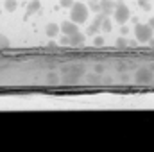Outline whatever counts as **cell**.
Listing matches in <instances>:
<instances>
[{"label": "cell", "instance_id": "cell-1", "mask_svg": "<svg viewBox=\"0 0 154 152\" xmlns=\"http://www.w3.org/2000/svg\"><path fill=\"white\" fill-rule=\"evenodd\" d=\"M70 20H74L75 23H84L88 20V5L84 2H74V5L70 7Z\"/></svg>", "mask_w": 154, "mask_h": 152}, {"label": "cell", "instance_id": "cell-2", "mask_svg": "<svg viewBox=\"0 0 154 152\" xmlns=\"http://www.w3.org/2000/svg\"><path fill=\"white\" fill-rule=\"evenodd\" d=\"M134 34H136V39L138 41L145 43V41H149V39L152 38V27L151 25H145V23H138L134 27Z\"/></svg>", "mask_w": 154, "mask_h": 152}, {"label": "cell", "instance_id": "cell-3", "mask_svg": "<svg viewBox=\"0 0 154 152\" xmlns=\"http://www.w3.org/2000/svg\"><path fill=\"white\" fill-rule=\"evenodd\" d=\"M129 16H131V13H129V9H127V5L125 4H116L115 11H113V18H115L116 23H125L127 20H129Z\"/></svg>", "mask_w": 154, "mask_h": 152}, {"label": "cell", "instance_id": "cell-4", "mask_svg": "<svg viewBox=\"0 0 154 152\" xmlns=\"http://www.w3.org/2000/svg\"><path fill=\"white\" fill-rule=\"evenodd\" d=\"M61 31L66 34V36H72V34H75L79 32V29H77V23L72 20V22H65L63 25H61Z\"/></svg>", "mask_w": 154, "mask_h": 152}, {"label": "cell", "instance_id": "cell-5", "mask_svg": "<svg viewBox=\"0 0 154 152\" xmlns=\"http://www.w3.org/2000/svg\"><path fill=\"white\" fill-rule=\"evenodd\" d=\"M116 7L115 2H111V0H100V5H99V9L102 11V13H106V14H109V13H113Z\"/></svg>", "mask_w": 154, "mask_h": 152}, {"label": "cell", "instance_id": "cell-6", "mask_svg": "<svg viewBox=\"0 0 154 152\" xmlns=\"http://www.w3.org/2000/svg\"><path fill=\"white\" fill-rule=\"evenodd\" d=\"M152 72L151 70H140V72H136V81H140V82H149V81H152Z\"/></svg>", "mask_w": 154, "mask_h": 152}, {"label": "cell", "instance_id": "cell-7", "mask_svg": "<svg viewBox=\"0 0 154 152\" xmlns=\"http://www.w3.org/2000/svg\"><path fill=\"white\" fill-rule=\"evenodd\" d=\"M84 34H81V32H75V34H72L70 36V45L72 47H77V45H82L84 43Z\"/></svg>", "mask_w": 154, "mask_h": 152}, {"label": "cell", "instance_id": "cell-8", "mask_svg": "<svg viewBox=\"0 0 154 152\" xmlns=\"http://www.w3.org/2000/svg\"><path fill=\"white\" fill-rule=\"evenodd\" d=\"M57 32H59V27H57L56 23H48V25H47V36H48V38H56Z\"/></svg>", "mask_w": 154, "mask_h": 152}, {"label": "cell", "instance_id": "cell-9", "mask_svg": "<svg viewBox=\"0 0 154 152\" xmlns=\"http://www.w3.org/2000/svg\"><path fill=\"white\" fill-rule=\"evenodd\" d=\"M38 9H41V4H39L38 0H32V2L27 5V14H32V13H36Z\"/></svg>", "mask_w": 154, "mask_h": 152}, {"label": "cell", "instance_id": "cell-10", "mask_svg": "<svg viewBox=\"0 0 154 152\" xmlns=\"http://www.w3.org/2000/svg\"><path fill=\"white\" fill-rule=\"evenodd\" d=\"M5 9L7 11H14L16 9V0H5Z\"/></svg>", "mask_w": 154, "mask_h": 152}, {"label": "cell", "instance_id": "cell-11", "mask_svg": "<svg viewBox=\"0 0 154 152\" xmlns=\"http://www.w3.org/2000/svg\"><path fill=\"white\" fill-rule=\"evenodd\" d=\"M102 29L108 32V31H111V22L108 20V18H104V22H102Z\"/></svg>", "mask_w": 154, "mask_h": 152}, {"label": "cell", "instance_id": "cell-12", "mask_svg": "<svg viewBox=\"0 0 154 152\" xmlns=\"http://www.w3.org/2000/svg\"><path fill=\"white\" fill-rule=\"evenodd\" d=\"M61 5L63 7H72L74 5V0H61Z\"/></svg>", "mask_w": 154, "mask_h": 152}, {"label": "cell", "instance_id": "cell-13", "mask_svg": "<svg viewBox=\"0 0 154 152\" xmlns=\"http://www.w3.org/2000/svg\"><path fill=\"white\" fill-rule=\"evenodd\" d=\"M95 45H97V47H99V45H104V39L97 36V38H95Z\"/></svg>", "mask_w": 154, "mask_h": 152}, {"label": "cell", "instance_id": "cell-14", "mask_svg": "<svg viewBox=\"0 0 154 152\" xmlns=\"http://www.w3.org/2000/svg\"><path fill=\"white\" fill-rule=\"evenodd\" d=\"M116 45H118V47H124V45H125V41H124V39H118V41H116Z\"/></svg>", "mask_w": 154, "mask_h": 152}, {"label": "cell", "instance_id": "cell-15", "mask_svg": "<svg viewBox=\"0 0 154 152\" xmlns=\"http://www.w3.org/2000/svg\"><path fill=\"white\" fill-rule=\"evenodd\" d=\"M149 25H151V27L154 29V18H151V20H149Z\"/></svg>", "mask_w": 154, "mask_h": 152}]
</instances>
